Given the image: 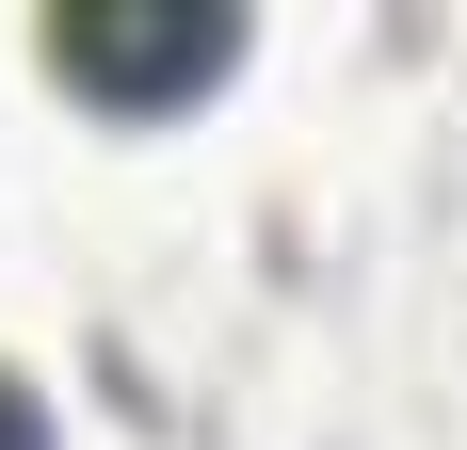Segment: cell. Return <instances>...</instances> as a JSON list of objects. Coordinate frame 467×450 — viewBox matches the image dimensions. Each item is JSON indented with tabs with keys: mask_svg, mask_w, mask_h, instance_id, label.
<instances>
[{
	"mask_svg": "<svg viewBox=\"0 0 467 450\" xmlns=\"http://www.w3.org/2000/svg\"><path fill=\"white\" fill-rule=\"evenodd\" d=\"M242 65V16L210 0H65L48 16V81H81L97 113H178Z\"/></svg>",
	"mask_w": 467,
	"mask_h": 450,
	"instance_id": "obj_1",
	"label": "cell"
},
{
	"mask_svg": "<svg viewBox=\"0 0 467 450\" xmlns=\"http://www.w3.org/2000/svg\"><path fill=\"white\" fill-rule=\"evenodd\" d=\"M0 450H48V403L16 386V370H0Z\"/></svg>",
	"mask_w": 467,
	"mask_h": 450,
	"instance_id": "obj_2",
	"label": "cell"
}]
</instances>
